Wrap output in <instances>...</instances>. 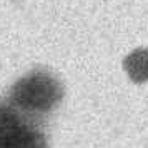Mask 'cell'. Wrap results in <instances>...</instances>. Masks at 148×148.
I'll return each mask as SVG.
<instances>
[{
  "label": "cell",
  "mask_w": 148,
  "mask_h": 148,
  "mask_svg": "<svg viewBox=\"0 0 148 148\" xmlns=\"http://www.w3.org/2000/svg\"><path fill=\"white\" fill-rule=\"evenodd\" d=\"M12 100L25 112L45 113L55 108L62 100V87L52 75L34 72L14 85Z\"/></svg>",
  "instance_id": "obj_1"
},
{
  "label": "cell",
  "mask_w": 148,
  "mask_h": 148,
  "mask_svg": "<svg viewBox=\"0 0 148 148\" xmlns=\"http://www.w3.org/2000/svg\"><path fill=\"white\" fill-rule=\"evenodd\" d=\"M3 148H47V140L40 130L25 125Z\"/></svg>",
  "instance_id": "obj_3"
},
{
  "label": "cell",
  "mask_w": 148,
  "mask_h": 148,
  "mask_svg": "<svg viewBox=\"0 0 148 148\" xmlns=\"http://www.w3.org/2000/svg\"><path fill=\"white\" fill-rule=\"evenodd\" d=\"M27 123L15 108L0 103V148H3Z\"/></svg>",
  "instance_id": "obj_2"
}]
</instances>
